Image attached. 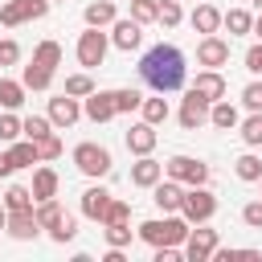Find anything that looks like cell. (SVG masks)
<instances>
[{
	"mask_svg": "<svg viewBox=\"0 0 262 262\" xmlns=\"http://www.w3.org/2000/svg\"><path fill=\"white\" fill-rule=\"evenodd\" d=\"M139 78L156 90V94H172V90H180L184 86V53L176 49V45H151L147 53H143V61H139Z\"/></svg>",
	"mask_w": 262,
	"mask_h": 262,
	"instance_id": "6da1fadb",
	"label": "cell"
},
{
	"mask_svg": "<svg viewBox=\"0 0 262 262\" xmlns=\"http://www.w3.org/2000/svg\"><path fill=\"white\" fill-rule=\"evenodd\" d=\"M139 237H143L147 246H180V242L188 237V221H184V213H180V217L168 213L164 221H143V225H139Z\"/></svg>",
	"mask_w": 262,
	"mask_h": 262,
	"instance_id": "7a4b0ae2",
	"label": "cell"
},
{
	"mask_svg": "<svg viewBox=\"0 0 262 262\" xmlns=\"http://www.w3.org/2000/svg\"><path fill=\"white\" fill-rule=\"evenodd\" d=\"M180 213H184L188 225H205V221L217 213V196H213L205 184H188V188H184V205H180Z\"/></svg>",
	"mask_w": 262,
	"mask_h": 262,
	"instance_id": "3957f363",
	"label": "cell"
},
{
	"mask_svg": "<svg viewBox=\"0 0 262 262\" xmlns=\"http://www.w3.org/2000/svg\"><path fill=\"white\" fill-rule=\"evenodd\" d=\"M74 164L82 176H106L111 172V151L102 143H78L74 147Z\"/></svg>",
	"mask_w": 262,
	"mask_h": 262,
	"instance_id": "277c9868",
	"label": "cell"
},
{
	"mask_svg": "<svg viewBox=\"0 0 262 262\" xmlns=\"http://www.w3.org/2000/svg\"><path fill=\"white\" fill-rule=\"evenodd\" d=\"M45 12H49V0H8L0 8V25L4 29H16L25 20H41Z\"/></svg>",
	"mask_w": 262,
	"mask_h": 262,
	"instance_id": "5b68a950",
	"label": "cell"
},
{
	"mask_svg": "<svg viewBox=\"0 0 262 262\" xmlns=\"http://www.w3.org/2000/svg\"><path fill=\"white\" fill-rule=\"evenodd\" d=\"M164 172L172 180H180V184H205L209 180V164L205 160H192V156H172L164 164Z\"/></svg>",
	"mask_w": 262,
	"mask_h": 262,
	"instance_id": "8992f818",
	"label": "cell"
},
{
	"mask_svg": "<svg viewBox=\"0 0 262 262\" xmlns=\"http://www.w3.org/2000/svg\"><path fill=\"white\" fill-rule=\"evenodd\" d=\"M102 57H106V33H98L94 25L78 37V61L86 66V70H94V66H102Z\"/></svg>",
	"mask_w": 262,
	"mask_h": 262,
	"instance_id": "52a82bcc",
	"label": "cell"
},
{
	"mask_svg": "<svg viewBox=\"0 0 262 262\" xmlns=\"http://www.w3.org/2000/svg\"><path fill=\"white\" fill-rule=\"evenodd\" d=\"M217 250V229H188L184 237V258L188 262H209Z\"/></svg>",
	"mask_w": 262,
	"mask_h": 262,
	"instance_id": "ba28073f",
	"label": "cell"
},
{
	"mask_svg": "<svg viewBox=\"0 0 262 262\" xmlns=\"http://www.w3.org/2000/svg\"><path fill=\"white\" fill-rule=\"evenodd\" d=\"M209 123V102L196 94V90H188V98H184V106H180V127L184 131H196V127H205Z\"/></svg>",
	"mask_w": 262,
	"mask_h": 262,
	"instance_id": "9c48e42d",
	"label": "cell"
},
{
	"mask_svg": "<svg viewBox=\"0 0 262 262\" xmlns=\"http://www.w3.org/2000/svg\"><path fill=\"white\" fill-rule=\"evenodd\" d=\"M151 201H156L160 213H180V205H184V188H180V180H160V184L151 188Z\"/></svg>",
	"mask_w": 262,
	"mask_h": 262,
	"instance_id": "30bf717a",
	"label": "cell"
},
{
	"mask_svg": "<svg viewBox=\"0 0 262 262\" xmlns=\"http://www.w3.org/2000/svg\"><path fill=\"white\" fill-rule=\"evenodd\" d=\"M196 61L201 66H209V70H217V66H225L229 61V41H221V37H205L201 45H196Z\"/></svg>",
	"mask_w": 262,
	"mask_h": 262,
	"instance_id": "8fae6325",
	"label": "cell"
},
{
	"mask_svg": "<svg viewBox=\"0 0 262 262\" xmlns=\"http://www.w3.org/2000/svg\"><path fill=\"white\" fill-rule=\"evenodd\" d=\"M86 119H94V123H106V119H115L119 111H115V90H94V94H86Z\"/></svg>",
	"mask_w": 262,
	"mask_h": 262,
	"instance_id": "7c38bea8",
	"label": "cell"
},
{
	"mask_svg": "<svg viewBox=\"0 0 262 262\" xmlns=\"http://www.w3.org/2000/svg\"><path fill=\"white\" fill-rule=\"evenodd\" d=\"M78 115H82V106H78L74 94H57V98H49V119H53V127H74Z\"/></svg>",
	"mask_w": 262,
	"mask_h": 262,
	"instance_id": "4fadbf2b",
	"label": "cell"
},
{
	"mask_svg": "<svg viewBox=\"0 0 262 262\" xmlns=\"http://www.w3.org/2000/svg\"><path fill=\"white\" fill-rule=\"evenodd\" d=\"M8 233L16 242H29L41 233V221H37V209H20V213H8Z\"/></svg>",
	"mask_w": 262,
	"mask_h": 262,
	"instance_id": "5bb4252c",
	"label": "cell"
},
{
	"mask_svg": "<svg viewBox=\"0 0 262 262\" xmlns=\"http://www.w3.org/2000/svg\"><path fill=\"white\" fill-rule=\"evenodd\" d=\"M192 90L213 106L217 98H225V78L217 74V70H205V74H196V82H192Z\"/></svg>",
	"mask_w": 262,
	"mask_h": 262,
	"instance_id": "9a60e30c",
	"label": "cell"
},
{
	"mask_svg": "<svg viewBox=\"0 0 262 262\" xmlns=\"http://www.w3.org/2000/svg\"><path fill=\"white\" fill-rule=\"evenodd\" d=\"M151 147H156V127L143 119V123H135V127L127 131V151H135V156H151Z\"/></svg>",
	"mask_w": 262,
	"mask_h": 262,
	"instance_id": "2e32d148",
	"label": "cell"
},
{
	"mask_svg": "<svg viewBox=\"0 0 262 262\" xmlns=\"http://www.w3.org/2000/svg\"><path fill=\"white\" fill-rule=\"evenodd\" d=\"M160 176H164V164L151 156H139V164L131 168V184H139V188H156Z\"/></svg>",
	"mask_w": 262,
	"mask_h": 262,
	"instance_id": "e0dca14e",
	"label": "cell"
},
{
	"mask_svg": "<svg viewBox=\"0 0 262 262\" xmlns=\"http://www.w3.org/2000/svg\"><path fill=\"white\" fill-rule=\"evenodd\" d=\"M111 41H115L119 49H127V53H131V49L143 41V25H139L135 16H131V20H115V37H111Z\"/></svg>",
	"mask_w": 262,
	"mask_h": 262,
	"instance_id": "ac0fdd59",
	"label": "cell"
},
{
	"mask_svg": "<svg viewBox=\"0 0 262 262\" xmlns=\"http://www.w3.org/2000/svg\"><path fill=\"white\" fill-rule=\"evenodd\" d=\"M106 205H111V192H106V188H98V184H94V188H86V192H82V213H86L90 221H102Z\"/></svg>",
	"mask_w": 262,
	"mask_h": 262,
	"instance_id": "d6986e66",
	"label": "cell"
},
{
	"mask_svg": "<svg viewBox=\"0 0 262 262\" xmlns=\"http://www.w3.org/2000/svg\"><path fill=\"white\" fill-rule=\"evenodd\" d=\"M192 29L205 33V37L217 33V29H221V12H217L213 4H196V8H192Z\"/></svg>",
	"mask_w": 262,
	"mask_h": 262,
	"instance_id": "ffe728a7",
	"label": "cell"
},
{
	"mask_svg": "<svg viewBox=\"0 0 262 262\" xmlns=\"http://www.w3.org/2000/svg\"><path fill=\"white\" fill-rule=\"evenodd\" d=\"M209 123L221 127V131H233V127H237V106L225 102V98H217V102L209 106Z\"/></svg>",
	"mask_w": 262,
	"mask_h": 262,
	"instance_id": "44dd1931",
	"label": "cell"
},
{
	"mask_svg": "<svg viewBox=\"0 0 262 262\" xmlns=\"http://www.w3.org/2000/svg\"><path fill=\"white\" fill-rule=\"evenodd\" d=\"M33 196H37V201L57 196V172H53V168H37V172H33Z\"/></svg>",
	"mask_w": 262,
	"mask_h": 262,
	"instance_id": "7402d4cb",
	"label": "cell"
},
{
	"mask_svg": "<svg viewBox=\"0 0 262 262\" xmlns=\"http://www.w3.org/2000/svg\"><path fill=\"white\" fill-rule=\"evenodd\" d=\"M86 25H94V29L115 25V4H111V0H94V4H86Z\"/></svg>",
	"mask_w": 262,
	"mask_h": 262,
	"instance_id": "603a6c76",
	"label": "cell"
},
{
	"mask_svg": "<svg viewBox=\"0 0 262 262\" xmlns=\"http://www.w3.org/2000/svg\"><path fill=\"white\" fill-rule=\"evenodd\" d=\"M221 25H225L233 37H242V33H254V16H250L246 8H229V12L221 16Z\"/></svg>",
	"mask_w": 262,
	"mask_h": 262,
	"instance_id": "cb8c5ba5",
	"label": "cell"
},
{
	"mask_svg": "<svg viewBox=\"0 0 262 262\" xmlns=\"http://www.w3.org/2000/svg\"><path fill=\"white\" fill-rule=\"evenodd\" d=\"M25 82H8V78H0V106L4 111H16L20 102H25Z\"/></svg>",
	"mask_w": 262,
	"mask_h": 262,
	"instance_id": "d4e9b609",
	"label": "cell"
},
{
	"mask_svg": "<svg viewBox=\"0 0 262 262\" xmlns=\"http://www.w3.org/2000/svg\"><path fill=\"white\" fill-rule=\"evenodd\" d=\"M29 90H49V82H53V70H45L41 61H33V66H25V78H20Z\"/></svg>",
	"mask_w": 262,
	"mask_h": 262,
	"instance_id": "484cf974",
	"label": "cell"
},
{
	"mask_svg": "<svg viewBox=\"0 0 262 262\" xmlns=\"http://www.w3.org/2000/svg\"><path fill=\"white\" fill-rule=\"evenodd\" d=\"M12 164L16 168H33V164H41V151H37V143L33 139H25V143H12Z\"/></svg>",
	"mask_w": 262,
	"mask_h": 262,
	"instance_id": "4316f807",
	"label": "cell"
},
{
	"mask_svg": "<svg viewBox=\"0 0 262 262\" xmlns=\"http://www.w3.org/2000/svg\"><path fill=\"white\" fill-rule=\"evenodd\" d=\"M33 201H37V196H33V188H20V184H12V188L4 192V209H8V213L33 209Z\"/></svg>",
	"mask_w": 262,
	"mask_h": 262,
	"instance_id": "83f0119b",
	"label": "cell"
},
{
	"mask_svg": "<svg viewBox=\"0 0 262 262\" xmlns=\"http://www.w3.org/2000/svg\"><path fill=\"white\" fill-rule=\"evenodd\" d=\"M74 233H78V221L70 217V213H61L53 225H49V237L57 242V246H66V242H74Z\"/></svg>",
	"mask_w": 262,
	"mask_h": 262,
	"instance_id": "f1b7e54d",
	"label": "cell"
},
{
	"mask_svg": "<svg viewBox=\"0 0 262 262\" xmlns=\"http://www.w3.org/2000/svg\"><path fill=\"white\" fill-rule=\"evenodd\" d=\"M33 61H41L45 70H53V66H61V45H57V41H41V45L33 49Z\"/></svg>",
	"mask_w": 262,
	"mask_h": 262,
	"instance_id": "f546056e",
	"label": "cell"
},
{
	"mask_svg": "<svg viewBox=\"0 0 262 262\" xmlns=\"http://www.w3.org/2000/svg\"><path fill=\"white\" fill-rule=\"evenodd\" d=\"M49 131H53V119H41V115H29V119H25V139L41 143Z\"/></svg>",
	"mask_w": 262,
	"mask_h": 262,
	"instance_id": "4dcf8cb0",
	"label": "cell"
},
{
	"mask_svg": "<svg viewBox=\"0 0 262 262\" xmlns=\"http://www.w3.org/2000/svg\"><path fill=\"white\" fill-rule=\"evenodd\" d=\"M139 106H143V94H139V90H131V86H127V90H115V111H119V115L139 111Z\"/></svg>",
	"mask_w": 262,
	"mask_h": 262,
	"instance_id": "1f68e13d",
	"label": "cell"
},
{
	"mask_svg": "<svg viewBox=\"0 0 262 262\" xmlns=\"http://www.w3.org/2000/svg\"><path fill=\"white\" fill-rule=\"evenodd\" d=\"M102 233H106V246H119V250L131 246V229H127V221H111Z\"/></svg>",
	"mask_w": 262,
	"mask_h": 262,
	"instance_id": "d6a6232c",
	"label": "cell"
},
{
	"mask_svg": "<svg viewBox=\"0 0 262 262\" xmlns=\"http://www.w3.org/2000/svg\"><path fill=\"white\" fill-rule=\"evenodd\" d=\"M131 16H135L139 25L160 20V0H131Z\"/></svg>",
	"mask_w": 262,
	"mask_h": 262,
	"instance_id": "836d02e7",
	"label": "cell"
},
{
	"mask_svg": "<svg viewBox=\"0 0 262 262\" xmlns=\"http://www.w3.org/2000/svg\"><path fill=\"white\" fill-rule=\"evenodd\" d=\"M66 94H74V98H86V94H94V82H90V74H70V78H66Z\"/></svg>",
	"mask_w": 262,
	"mask_h": 262,
	"instance_id": "e575fe53",
	"label": "cell"
},
{
	"mask_svg": "<svg viewBox=\"0 0 262 262\" xmlns=\"http://www.w3.org/2000/svg\"><path fill=\"white\" fill-rule=\"evenodd\" d=\"M139 111H143V119H147L151 127L168 119V102H164V98H143V106H139Z\"/></svg>",
	"mask_w": 262,
	"mask_h": 262,
	"instance_id": "d590c367",
	"label": "cell"
},
{
	"mask_svg": "<svg viewBox=\"0 0 262 262\" xmlns=\"http://www.w3.org/2000/svg\"><path fill=\"white\" fill-rule=\"evenodd\" d=\"M233 172H237V180H258V176H262V160H258V156H242V160L233 164Z\"/></svg>",
	"mask_w": 262,
	"mask_h": 262,
	"instance_id": "8d00e7d4",
	"label": "cell"
},
{
	"mask_svg": "<svg viewBox=\"0 0 262 262\" xmlns=\"http://www.w3.org/2000/svg\"><path fill=\"white\" fill-rule=\"evenodd\" d=\"M16 135H25V119L0 115V139H4V143H16Z\"/></svg>",
	"mask_w": 262,
	"mask_h": 262,
	"instance_id": "74e56055",
	"label": "cell"
},
{
	"mask_svg": "<svg viewBox=\"0 0 262 262\" xmlns=\"http://www.w3.org/2000/svg\"><path fill=\"white\" fill-rule=\"evenodd\" d=\"M242 139H246L250 147H258V143H262V111H254V115L242 123Z\"/></svg>",
	"mask_w": 262,
	"mask_h": 262,
	"instance_id": "f35d334b",
	"label": "cell"
},
{
	"mask_svg": "<svg viewBox=\"0 0 262 262\" xmlns=\"http://www.w3.org/2000/svg\"><path fill=\"white\" fill-rule=\"evenodd\" d=\"M57 217H61V205H57L53 196H49V201H37V221H41V229H49Z\"/></svg>",
	"mask_w": 262,
	"mask_h": 262,
	"instance_id": "ab89813d",
	"label": "cell"
},
{
	"mask_svg": "<svg viewBox=\"0 0 262 262\" xmlns=\"http://www.w3.org/2000/svg\"><path fill=\"white\" fill-rule=\"evenodd\" d=\"M180 16H184V12H180V0H160V25H164V29H176Z\"/></svg>",
	"mask_w": 262,
	"mask_h": 262,
	"instance_id": "60d3db41",
	"label": "cell"
},
{
	"mask_svg": "<svg viewBox=\"0 0 262 262\" xmlns=\"http://www.w3.org/2000/svg\"><path fill=\"white\" fill-rule=\"evenodd\" d=\"M127 217H131V205L111 196V205H106V213H102V225H111V221H127Z\"/></svg>",
	"mask_w": 262,
	"mask_h": 262,
	"instance_id": "b9f144b4",
	"label": "cell"
},
{
	"mask_svg": "<svg viewBox=\"0 0 262 262\" xmlns=\"http://www.w3.org/2000/svg\"><path fill=\"white\" fill-rule=\"evenodd\" d=\"M37 151H41V160H57V156H61V139H57V135L49 131V135H45V139L37 143Z\"/></svg>",
	"mask_w": 262,
	"mask_h": 262,
	"instance_id": "7bdbcfd3",
	"label": "cell"
},
{
	"mask_svg": "<svg viewBox=\"0 0 262 262\" xmlns=\"http://www.w3.org/2000/svg\"><path fill=\"white\" fill-rule=\"evenodd\" d=\"M242 102H246L250 111H262V82H250V86L242 90Z\"/></svg>",
	"mask_w": 262,
	"mask_h": 262,
	"instance_id": "ee69618b",
	"label": "cell"
},
{
	"mask_svg": "<svg viewBox=\"0 0 262 262\" xmlns=\"http://www.w3.org/2000/svg\"><path fill=\"white\" fill-rule=\"evenodd\" d=\"M242 221H246L250 229H262V201H250V205L242 209Z\"/></svg>",
	"mask_w": 262,
	"mask_h": 262,
	"instance_id": "f6af8a7d",
	"label": "cell"
},
{
	"mask_svg": "<svg viewBox=\"0 0 262 262\" xmlns=\"http://www.w3.org/2000/svg\"><path fill=\"white\" fill-rule=\"evenodd\" d=\"M20 61V45L16 41H0V66H16Z\"/></svg>",
	"mask_w": 262,
	"mask_h": 262,
	"instance_id": "bcb514c9",
	"label": "cell"
},
{
	"mask_svg": "<svg viewBox=\"0 0 262 262\" xmlns=\"http://www.w3.org/2000/svg\"><path fill=\"white\" fill-rule=\"evenodd\" d=\"M246 70H250V74H262V41L250 45V53H246Z\"/></svg>",
	"mask_w": 262,
	"mask_h": 262,
	"instance_id": "7dc6e473",
	"label": "cell"
},
{
	"mask_svg": "<svg viewBox=\"0 0 262 262\" xmlns=\"http://www.w3.org/2000/svg\"><path fill=\"white\" fill-rule=\"evenodd\" d=\"M176 258H180L176 246H156V262H176Z\"/></svg>",
	"mask_w": 262,
	"mask_h": 262,
	"instance_id": "c3c4849f",
	"label": "cell"
},
{
	"mask_svg": "<svg viewBox=\"0 0 262 262\" xmlns=\"http://www.w3.org/2000/svg\"><path fill=\"white\" fill-rule=\"evenodd\" d=\"M12 172H16V164H12V156L4 151V156H0V176H12Z\"/></svg>",
	"mask_w": 262,
	"mask_h": 262,
	"instance_id": "681fc988",
	"label": "cell"
},
{
	"mask_svg": "<svg viewBox=\"0 0 262 262\" xmlns=\"http://www.w3.org/2000/svg\"><path fill=\"white\" fill-rule=\"evenodd\" d=\"M0 229H8V209L0 205Z\"/></svg>",
	"mask_w": 262,
	"mask_h": 262,
	"instance_id": "f907efd6",
	"label": "cell"
},
{
	"mask_svg": "<svg viewBox=\"0 0 262 262\" xmlns=\"http://www.w3.org/2000/svg\"><path fill=\"white\" fill-rule=\"evenodd\" d=\"M254 33H258V37H262V16H258V20H254Z\"/></svg>",
	"mask_w": 262,
	"mask_h": 262,
	"instance_id": "816d5d0a",
	"label": "cell"
},
{
	"mask_svg": "<svg viewBox=\"0 0 262 262\" xmlns=\"http://www.w3.org/2000/svg\"><path fill=\"white\" fill-rule=\"evenodd\" d=\"M254 8H258V12H262V0H254Z\"/></svg>",
	"mask_w": 262,
	"mask_h": 262,
	"instance_id": "f5cc1de1",
	"label": "cell"
},
{
	"mask_svg": "<svg viewBox=\"0 0 262 262\" xmlns=\"http://www.w3.org/2000/svg\"><path fill=\"white\" fill-rule=\"evenodd\" d=\"M258 184H262V176H258Z\"/></svg>",
	"mask_w": 262,
	"mask_h": 262,
	"instance_id": "db71d44e",
	"label": "cell"
}]
</instances>
